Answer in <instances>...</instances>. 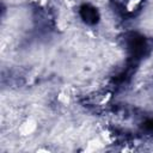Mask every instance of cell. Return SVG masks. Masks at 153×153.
I'll use <instances>...</instances> for the list:
<instances>
[{
	"label": "cell",
	"instance_id": "1",
	"mask_svg": "<svg viewBox=\"0 0 153 153\" xmlns=\"http://www.w3.org/2000/svg\"><path fill=\"white\" fill-rule=\"evenodd\" d=\"M81 17L88 22V23H94L98 18V14H97V11L91 7V6H82L81 8Z\"/></svg>",
	"mask_w": 153,
	"mask_h": 153
},
{
	"label": "cell",
	"instance_id": "2",
	"mask_svg": "<svg viewBox=\"0 0 153 153\" xmlns=\"http://www.w3.org/2000/svg\"><path fill=\"white\" fill-rule=\"evenodd\" d=\"M145 127L149 130H153V120H148L146 123H145Z\"/></svg>",
	"mask_w": 153,
	"mask_h": 153
}]
</instances>
